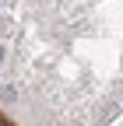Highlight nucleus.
Returning <instances> with one entry per match:
<instances>
[{
	"instance_id": "obj_1",
	"label": "nucleus",
	"mask_w": 123,
	"mask_h": 126,
	"mask_svg": "<svg viewBox=\"0 0 123 126\" xmlns=\"http://www.w3.org/2000/svg\"><path fill=\"white\" fill-rule=\"evenodd\" d=\"M0 60H4V46H0Z\"/></svg>"
}]
</instances>
